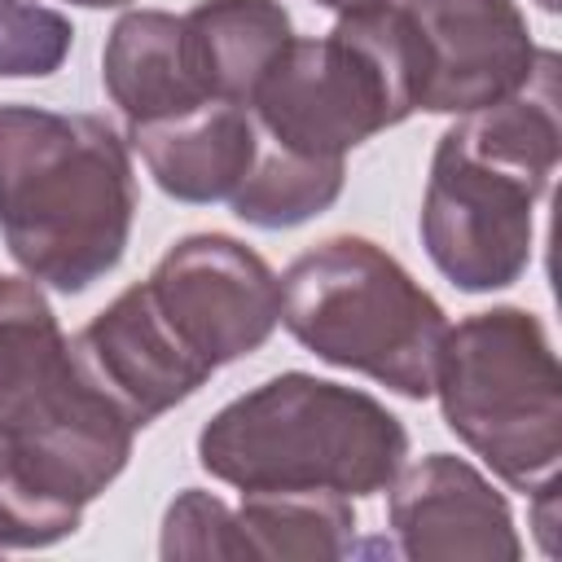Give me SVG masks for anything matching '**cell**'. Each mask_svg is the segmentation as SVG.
<instances>
[{"instance_id":"cell-15","label":"cell","mask_w":562,"mask_h":562,"mask_svg":"<svg viewBox=\"0 0 562 562\" xmlns=\"http://www.w3.org/2000/svg\"><path fill=\"white\" fill-rule=\"evenodd\" d=\"M250 558H347L356 509L329 492H246L237 505Z\"/></svg>"},{"instance_id":"cell-8","label":"cell","mask_w":562,"mask_h":562,"mask_svg":"<svg viewBox=\"0 0 562 562\" xmlns=\"http://www.w3.org/2000/svg\"><path fill=\"white\" fill-rule=\"evenodd\" d=\"M413 110L474 114L514 97L536 70V40L514 0H391Z\"/></svg>"},{"instance_id":"cell-2","label":"cell","mask_w":562,"mask_h":562,"mask_svg":"<svg viewBox=\"0 0 562 562\" xmlns=\"http://www.w3.org/2000/svg\"><path fill=\"white\" fill-rule=\"evenodd\" d=\"M132 220V154L105 119L0 105V237L31 281L83 294L119 268Z\"/></svg>"},{"instance_id":"cell-20","label":"cell","mask_w":562,"mask_h":562,"mask_svg":"<svg viewBox=\"0 0 562 562\" xmlns=\"http://www.w3.org/2000/svg\"><path fill=\"white\" fill-rule=\"evenodd\" d=\"M321 9H334V13H347V9H360V4H373V0H316Z\"/></svg>"},{"instance_id":"cell-12","label":"cell","mask_w":562,"mask_h":562,"mask_svg":"<svg viewBox=\"0 0 562 562\" xmlns=\"http://www.w3.org/2000/svg\"><path fill=\"white\" fill-rule=\"evenodd\" d=\"M154 184L189 206L228 202L259 154V127L246 105L211 101L167 123L132 127Z\"/></svg>"},{"instance_id":"cell-17","label":"cell","mask_w":562,"mask_h":562,"mask_svg":"<svg viewBox=\"0 0 562 562\" xmlns=\"http://www.w3.org/2000/svg\"><path fill=\"white\" fill-rule=\"evenodd\" d=\"M158 553L167 562L176 558H250V544L241 536V522H237V509L228 501H220L215 492H202V487H184L167 514H162V540H158Z\"/></svg>"},{"instance_id":"cell-14","label":"cell","mask_w":562,"mask_h":562,"mask_svg":"<svg viewBox=\"0 0 562 562\" xmlns=\"http://www.w3.org/2000/svg\"><path fill=\"white\" fill-rule=\"evenodd\" d=\"M101 79L110 101L123 110L127 127L167 123L211 105L189 79L180 48V18L167 9H132L110 26L101 53Z\"/></svg>"},{"instance_id":"cell-21","label":"cell","mask_w":562,"mask_h":562,"mask_svg":"<svg viewBox=\"0 0 562 562\" xmlns=\"http://www.w3.org/2000/svg\"><path fill=\"white\" fill-rule=\"evenodd\" d=\"M66 4H79V9H119L127 0H66Z\"/></svg>"},{"instance_id":"cell-5","label":"cell","mask_w":562,"mask_h":562,"mask_svg":"<svg viewBox=\"0 0 562 562\" xmlns=\"http://www.w3.org/2000/svg\"><path fill=\"white\" fill-rule=\"evenodd\" d=\"M281 325L316 360L373 378L404 400H430L448 312L369 237H325L281 277Z\"/></svg>"},{"instance_id":"cell-7","label":"cell","mask_w":562,"mask_h":562,"mask_svg":"<svg viewBox=\"0 0 562 562\" xmlns=\"http://www.w3.org/2000/svg\"><path fill=\"white\" fill-rule=\"evenodd\" d=\"M263 140L303 158H347L413 114L408 53L391 0L338 13L321 40H290L250 92Z\"/></svg>"},{"instance_id":"cell-9","label":"cell","mask_w":562,"mask_h":562,"mask_svg":"<svg viewBox=\"0 0 562 562\" xmlns=\"http://www.w3.org/2000/svg\"><path fill=\"white\" fill-rule=\"evenodd\" d=\"M140 285L171 334L211 369L259 351L281 325L277 272L228 233L180 237Z\"/></svg>"},{"instance_id":"cell-11","label":"cell","mask_w":562,"mask_h":562,"mask_svg":"<svg viewBox=\"0 0 562 562\" xmlns=\"http://www.w3.org/2000/svg\"><path fill=\"white\" fill-rule=\"evenodd\" d=\"M70 347L83 373L123 408L136 430L184 404L215 373L171 334L140 281L105 303L70 338Z\"/></svg>"},{"instance_id":"cell-3","label":"cell","mask_w":562,"mask_h":562,"mask_svg":"<svg viewBox=\"0 0 562 562\" xmlns=\"http://www.w3.org/2000/svg\"><path fill=\"white\" fill-rule=\"evenodd\" d=\"M408 457L404 422L369 391L316 378L277 373L228 400L198 430V465L246 492H386Z\"/></svg>"},{"instance_id":"cell-4","label":"cell","mask_w":562,"mask_h":562,"mask_svg":"<svg viewBox=\"0 0 562 562\" xmlns=\"http://www.w3.org/2000/svg\"><path fill=\"white\" fill-rule=\"evenodd\" d=\"M0 426L13 443L4 479L75 509L123 474L136 439L31 277H0Z\"/></svg>"},{"instance_id":"cell-18","label":"cell","mask_w":562,"mask_h":562,"mask_svg":"<svg viewBox=\"0 0 562 562\" xmlns=\"http://www.w3.org/2000/svg\"><path fill=\"white\" fill-rule=\"evenodd\" d=\"M75 26L66 13L35 0H0V79H44L70 53Z\"/></svg>"},{"instance_id":"cell-10","label":"cell","mask_w":562,"mask_h":562,"mask_svg":"<svg viewBox=\"0 0 562 562\" xmlns=\"http://www.w3.org/2000/svg\"><path fill=\"white\" fill-rule=\"evenodd\" d=\"M386 518L404 558L518 562L522 540L509 501L465 457L430 452L391 479Z\"/></svg>"},{"instance_id":"cell-19","label":"cell","mask_w":562,"mask_h":562,"mask_svg":"<svg viewBox=\"0 0 562 562\" xmlns=\"http://www.w3.org/2000/svg\"><path fill=\"white\" fill-rule=\"evenodd\" d=\"M9 461H13V443H9V430L0 426V479L9 474Z\"/></svg>"},{"instance_id":"cell-13","label":"cell","mask_w":562,"mask_h":562,"mask_svg":"<svg viewBox=\"0 0 562 562\" xmlns=\"http://www.w3.org/2000/svg\"><path fill=\"white\" fill-rule=\"evenodd\" d=\"M294 40L281 0H198L180 18V48L202 101L250 105L272 57Z\"/></svg>"},{"instance_id":"cell-22","label":"cell","mask_w":562,"mask_h":562,"mask_svg":"<svg viewBox=\"0 0 562 562\" xmlns=\"http://www.w3.org/2000/svg\"><path fill=\"white\" fill-rule=\"evenodd\" d=\"M540 9H558V0H540Z\"/></svg>"},{"instance_id":"cell-6","label":"cell","mask_w":562,"mask_h":562,"mask_svg":"<svg viewBox=\"0 0 562 562\" xmlns=\"http://www.w3.org/2000/svg\"><path fill=\"white\" fill-rule=\"evenodd\" d=\"M430 395L448 430L514 492L558 487L562 373L536 312L487 307L448 325Z\"/></svg>"},{"instance_id":"cell-1","label":"cell","mask_w":562,"mask_h":562,"mask_svg":"<svg viewBox=\"0 0 562 562\" xmlns=\"http://www.w3.org/2000/svg\"><path fill=\"white\" fill-rule=\"evenodd\" d=\"M562 158L558 53L540 48L531 79L439 136L422 193V246L465 294L514 285L531 263L536 202Z\"/></svg>"},{"instance_id":"cell-16","label":"cell","mask_w":562,"mask_h":562,"mask_svg":"<svg viewBox=\"0 0 562 562\" xmlns=\"http://www.w3.org/2000/svg\"><path fill=\"white\" fill-rule=\"evenodd\" d=\"M342 180H347L342 158H303L259 136V154L246 180L237 184V193L228 198V206L250 228H268V233L299 228L338 202Z\"/></svg>"}]
</instances>
